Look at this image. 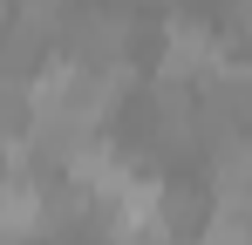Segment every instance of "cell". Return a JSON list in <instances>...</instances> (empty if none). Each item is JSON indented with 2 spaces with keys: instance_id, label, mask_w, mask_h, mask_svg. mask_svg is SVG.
Instances as JSON below:
<instances>
[{
  "instance_id": "3957f363",
  "label": "cell",
  "mask_w": 252,
  "mask_h": 245,
  "mask_svg": "<svg viewBox=\"0 0 252 245\" xmlns=\"http://www.w3.org/2000/svg\"><path fill=\"white\" fill-rule=\"evenodd\" d=\"M198 109H205V136H211V150H218V143L252 136V61H225V68L198 89Z\"/></svg>"
},
{
  "instance_id": "7a4b0ae2",
  "label": "cell",
  "mask_w": 252,
  "mask_h": 245,
  "mask_svg": "<svg viewBox=\"0 0 252 245\" xmlns=\"http://www.w3.org/2000/svg\"><path fill=\"white\" fill-rule=\"evenodd\" d=\"M225 28L205 21V14H177L157 34V82H184V89H205L218 68H225Z\"/></svg>"
},
{
  "instance_id": "5b68a950",
  "label": "cell",
  "mask_w": 252,
  "mask_h": 245,
  "mask_svg": "<svg viewBox=\"0 0 252 245\" xmlns=\"http://www.w3.org/2000/svg\"><path fill=\"white\" fill-rule=\"evenodd\" d=\"M136 245H150V239H136Z\"/></svg>"
},
{
  "instance_id": "277c9868",
  "label": "cell",
  "mask_w": 252,
  "mask_h": 245,
  "mask_svg": "<svg viewBox=\"0 0 252 245\" xmlns=\"http://www.w3.org/2000/svg\"><path fill=\"white\" fill-rule=\"evenodd\" d=\"M211 14H218V28L239 48H252V0H211Z\"/></svg>"
},
{
  "instance_id": "6da1fadb",
  "label": "cell",
  "mask_w": 252,
  "mask_h": 245,
  "mask_svg": "<svg viewBox=\"0 0 252 245\" xmlns=\"http://www.w3.org/2000/svg\"><path fill=\"white\" fill-rule=\"evenodd\" d=\"M55 55H68L82 68H129V55H136V14L109 7V0H75L68 21H62Z\"/></svg>"
}]
</instances>
